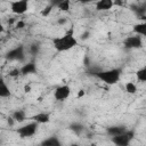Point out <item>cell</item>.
I'll use <instances>...</instances> for the list:
<instances>
[{"mask_svg": "<svg viewBox=\"0 0 146 146\" xmlns=\"http://www.w3.org/2000/svg\"><path fill=\"white\" fill-rule=\"evenodd\" d=\"M92 1H95V0H79V2H81V3H90Z\"/></svg>", "mask_w": 146, "mask_h": 146, "instance_id": "cell-32", "label": "cell"}, {"mask_svg": "<svg viewBox=\"0 0 146 146\" xmlns=\"http://www.w3.org/2000/svg\"><path fill=\"white\" fill-rule=\"evenodd\" d=\"M124 131H125V128L123 125H111V127L106 128V132L111 137L117 136V135H120V133H122Z\"/></svg>", "mask_w": 146, "mask_h": 146, "instance_id": "cell-14", "label": "cell"}, {"mask_svg": "<svg viewBox=\"0 0 146 146\" xmlns=\"http://www.w3.org/2000/svg\"><path fill=\"white\" fill-rule=\"evenodd\" d=\"M132 32L140 36H146V21L132 25Z\"/></svg>", "mask_w": 146, "mask_h": 146, "instance_id": "cell-13", "label": "cell"}, {"mask_svg": "<svg viewBox=\"0 0 146 146\" xmlns=\"http://www.w3.org/2000/svg\"><path fill=\"white\" fill-rule=\"evenodd\" d=\"M11 13L23 15L29 10V0H13L9 2Z\"/></svg>", "mask_w": 146, "mask_h": 146, "instance_id": "cell-7", "label": "cell"}, {"mask_svg": "<svg viewBox=\"0 0 146 146\" xmlns=\"http://www.w3.org/2000/svg\"><path fill=\"white\" fill-rule=\"evenodd\" d=\"M42 146H60V141L58 139V137L56 136H51L48 137L47 139H44L43 141H41Z\"/></svg>", "mask_w": 146, "mask_h": 146, "instance_id": "cell-16", "label": "cell"}, {"mask_svg": "<svg viewBox=\"0 0 146 146\" xmlns=\"http://www.w3.org/2000/svg\"><path fill=\"white\" fill-rule=\"evenodd\" d=\"M70 129L74 132V133H76V135H80L82 131H83V125L81 124V123H78V122H74V123H72L71 125H70Z\"/></svg>", "mask_w": 146, "mask_h": 146, "instance_id": "cell-20", "label": "cell"}, {"mask_svg": "<svg viewBox=\"0 0 146 146\" xmlns=\"http://www.w3.org/2000/svg\"><path fill=\"white\" fill-rule=\"evenodd\" d=\"M8 75H9L10 78H17V76L22 75L21 68H14V70H11V71H10V72L8 73Z\"/></svg>", "mask_w": 146, "mask_h": 146, "instance_id": "cell-24", "label": "cell"}, {"mask_svg": "<svg viewBox=\"0 0 146 146\" xmlns=\"http://www.w3.org/2000/svg\"><path fill=\"white\" fill-rule=\"evenodd\" d=\"M57 8L60 10V11H70V8H71V0H63L58 6Z\"/></svg>", "mask_w": 146, "mask_h": 146, "instance_id": "cell-19", "label": "cell"}, {"mask_svg": "<svg viewBox=\"0 0 146 146\" xmlns=\"http://www.w3.org/2000/svg\"><path fill=\"white\" fill-rule=\"evenodd\" d=\"M136 78L140 82H146V65L136 72Z\"/></svg>", "mask_w": 146, "mask_h": 146, "instance_id": "cell-18", "label": "cell"}, {"mask_svg": "<svg viewBox=\"0 0 146 146\" xmlns=\"http://www.w3.org/2000/svg\"><path fill=\"white\" fill-rule=\"evenodd\" d=\"M123 1H125V0H123Z\"/></svg>", "mask_w": 146, "mask_h": 146, "instance_id": "cell-33", "label": "cell"}, {"mask_svg": "<svg viewBox=\"0 0 146 146\" xmlns=\"http://www.w3.org/2000/svg\"><path fill=\"white\" fill-rule=\"evenodd\" d=\"M30 52L32 55H38L40 52V44L39 43H32L30 46Z\"/></svg>", "mask_w": 146, "mask_h": 146, "instance_id": "cell-22", "label": "cell"}, {"mask_svg": "<svg viewBox=\"0 0 146 146\" xmlns=\"http://www.w3.org/2000/svg\"><path fill=\"white\" fill-rule=\"evenodd\" d=\"M25 27V22L24 21H18L17 23H16V29H24Z\"/></svg>", "mask_w": 146, "mask_h": 146, "instance_id": "cell-25", "label": "cell"}, {"mask_svg": "<svg viewBox=\"0 0 146 146\" xmlns=\"http://www.w3.org/2000/svg\"><path fill=\"white\" fill-rule=\"evenodd\" d=\"M95 75L103 81L104 83L108 86H113L117 83L121 79V70L120 68H111V70H105V71H99L95 73Z\"/></svg>", "mask_w": 146, "mask_h": 146, "instance_id": "cell-2", "label": "cell"}, {"mask_svg": "<svg viewBox=\"0 0 146 146\" xmlns=\"http://www.w3.org/2000/svg\"><path fill=\"white\" fill-rule=\"evenodd\" d=\"M10 95H11V92H10L9 87L7 86L5 80H1L0 81V97L1 98H7V97H10Z\"/></svg>", "mask_w": 146, "mask_h": 146, "instance_id": "cell-15", "label": "cell"}, {"mask_svg": "<svg viewBox=\"0 0 146 146\" xmlns=\"http://www.w3.org/2000/svg\"><path fill=\"white\" fill-rule=\"evenodd\" d=\"M52 44L54 48L56 49V51L58 52H64V51H68L71 49H73L74 47L78 46V40L74 36L73 30H68L65 34L57 36L52 40Z\"/></svg>", "mask_w": 146, "mask_h": 146, "instance_id": "cell-1", "label": "cell"}, {"mask_svg": "<svg viewBox=\"0 0 146 146\" xmlns=\"http://www.w3.org/2000/svg\"><path fill=\"white\" fill-rule=\"evenodd\" d=\"M84 95H86V91H84L83 89H81V90H79V92H78V96H76V97H78V98H81V97H83Z\"/></svg>", "mask_w": 146, "mask_h": 146, "instance_id": "cell-30", "label": "cell"}, {"mask_svg": "<svg viewBox=\"0 0 146 146\" xmlns=\"http://www.w3.org/2000/svg\"><path fill=\"white\" fill-rule=\"evenodd\" d=\"M38 125H39L38 122L32 121V122H30V123H27V124H24V125L19 127V128L16 130V132L18 133V136H19L21 138H29V137H32V136H34V135L36 133V131H38Z\"/></svg>", "mask_w": 146, "mask_h": 146, "instance_id": "cell-4", "label": "cell"}, {"mask_svg": "<svg viewBox=\"0 0 146 146\" xmlns=\"http://www.w3.org/2000/svg\"><path fill=\"white\" fill-rule=\"evenodd\" d=\"M80 36H81V39H82V40H87V39L90 36V32H89V31H84L83 33H81V35H80Z\"/></svg>", "mask_w": 146, "mask_h": 146, "instance_id": "cell-26", "label": "cell"}, {"mask_svg": "<svg viewBox=\"0 0 146 146\" xmlns=\"http://www.w3.org/2000/svg\"><path fill=\"white\" fill-rule=\"evenodd\" d=\"M54 8H55V7H54V6H51V5L49 3L48 6H46V7L41 10V15H42V16H48V15L51 13V10H52Z\"/></svg>", "mask_w": 146, "mask_h": 146, "instance_id": "cell-23", "label": "cell"}, {"mask_svg": "<svg viewBox=\"0 0 146 146\" xmlns=\"http://www.w3.org/2000/svg\"><path fill=\"white\" fill-rule=\"evenodd\" d=\"M132 10L135 11V14L140 19L146 21V2H143V3H139L137 6H133L132 7Z\"/></svg>", "mask_w": 146, "mask_h": 146, "instance_id": "cell-12", "label": "cell"}, {"mask_svg": "<svg viewBox=\"0 0 146 146\" xmlns=\"http://www.w3.org/2000/svg\"><path fill=\"white\" fill-rule=\"evenodd\" d=\"M125 91L128 92V94H130V95H133V94H136L137 92V86L133 83V82H127L125 83Z\"/></svg>", "mask_w": 146, "mask_h": 146, "instance_id": "cell-21", "label": "cell"}, {"mask_svg": "<svg viewBox=\"0 0 146 146\" xmlns=\"http://www.w3.org/2000/svg\"><path fill=\"white\" fill-rule=\"evenodd\" d=\"M6 59L7 60H18L22 62L25 58V48L23 44H18L15 48L10 49L7 54H6Z\"/></svg>", "mask_w": 146, "mask_h": 146, "instance_id": "cell-5", "label": "cell"}, {"mask_svg": "<svg viewBox=\"0 0 146 146\" xmlns=\"http://www.w3.org/2000/svg\"><path fill=\"white\" fill-rule=\"evenodd\" d=\"M114 7V0H97L96 10L97 11H107Z\"/></svg>", "mask_w": 146, "mask_h": 146, "instance_id": "cell-9", "label": "cell"}, {"mask_svg": "<svg viewBox=\"0 0 146 146\" xmlns=\"http://www.w3.org/2000/svg\"><path fill=\"white\" fill-rule=\"evenodd\" d=\"M70 95H71V88L67 84L59 86L54 91V97L58 102H64L65 99H67L70 97Z\"/></svg>", "mask_w": 146, "mask_h": 146, "instance_id": "cell-8", "label": "cell"}, {"mask_svg": "<svg viewBox=\"0 0 146 146\" xmlns=\"http://www.w3.org/2000/svg\"><path fill=\"white\" fill-rule=\"evenodd\" d=\"M30 119L32 121L38 122L39 124H44V123H49L50 122V115H49V113H46V112L36 113V114L32 115Z\"/></svg>", "mask_w": 146, "mask_h": 146, "instance_id": "cell-10", "label": "cell"}, {"mask_svg": "<svg viewBox=\"0 0 146 146\" xmlns=\"http://www.w3.org/2000/svg\"><path fill=\"white\" fill-rule=\"evenodd\" d=\"M123 47L125 49H140L143 48V39L138 34L127 36L123 40Z\"/></svg>", "mask_w": 146, "mask_h": 146, "instance_id": "cell-6", "label": "cell"}, {"mask_svg": "<svg viewBox=\"0 0 146 146\" xmlns=\"http://www.w3.org/2000/svg\"><path fill=\"white\" fill-rule=\"evenodd\" d=\"M21 72H22V75L34 74V73L36 72V65H35V62H34V60H31V62L24 64V65L21 67Z\"/></svg>", "mask_w": 146, "mask_h": 146, "instance_id": "cell-11", "label": "cell"}, {"mask_svg": "<svg viewBox=\"0 0 146 146\" xmlns=\"http://www.w3.org/2000/svg\"><path fill=\"white\" fill-rule=\"evenodd\" d=\"M11 116H13L14 120H15L16 122H18V123H22V122H24V121L26 120V113H25V111H23V110H17V111H15Z\"/></svg>", "mask_w": 146, "mask_h": 146, "instance_id": "cell-17", "label": "cell"}, {"mask_svg": "<svg viewBox=\"0 0 146 146\" xmlns=\"http://www.w3.org/2000/svg\"><path fill=\"white\" fill-rule=\"evenodd\" d=\"M66 22H67L66 18H59V19L57 21V23H58L59 25H64V24H66Z\"/></svg>", "mask_w": 146, "mask_h": 146, "instance_id": "cell-29", "label": "cell"}, {"mask_svg": "<svg viewBox=\"0 0 146 146\" xmlns=\"http://www.w3.org/2000/svg\"><path fill=\"white\" fill-rule=\"evenodd\" d=\"M135 136H136L135 130H125L124 132L112 137V143L117 146H127L133 140Z\"/></svg>", "mask_w": 146, "mask_h": 146, "instance_id": "cell-3", "label": "cell"}, {"mask_svg": "<svg viewBox=\"0 0 146 146\" xmlns=\"http://www.w3.org/2000/svg\"><path fill=\"white\" fill-rule=\"evenodd\" d=\"M31 91H32L31 86H30V84H25V86H24V92H25V94H29V92H31Z\"/></svg>", "mask_w": 146, "mask_h": 146, "instance_id": "cell-28", "label": "cell"}, {"mask_svg": "<svg viewBox=\"0 0 146 146\" xmlns=\"http://www.w3.org/2000/svg\"><path fill=\"white\" fill-rule=\"evenodd\" d=\"M62 1H63V0H49V3H50L51 6H54V7H57Z\"/></svg>", "mask_w": 146, "mask_h": 146, "instance_id": "cell-27", "label": "cell"}, {"mask_svg": "<svg viewBox=\"0 0 146 146\" xmlns=\"http://www.w3.org/2000/svg\"><path fill=\"white\" fill-rule=\"evenodd\" d=\"M123 3V0H114V6H122Z\"/></svg>", "mask_w": 146, "mask_h": 146, "instance_id": "cell-31", "label": "cell"}]
</instances>
